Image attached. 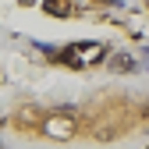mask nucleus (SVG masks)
Instances as JSON below:
<instances>
[{
    "instance_id": "f257e3e1",
    "label": "nucleus",
    "mask_w": 149,
    "mask_h": 149,
    "mask_svg": "<svg viewBox=\"0 0 149 149\" xmlns=\"http://www.w3.org/2000/svg\"><path fill=\"white\" fill-rule=\"evenodd\" d=\"M46 135H53V139H71L74 135V121L71 117H50L46 121Z\"/></svg>"
}]
</instances>
